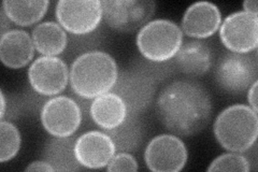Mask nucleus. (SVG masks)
<instances>
[{"label": "nucleus", "mask_w": 258, "mask_h": 172, "mask_svg": "<svg viewBox=\"0 0 258 172\" xmlns=\"http://www.w3.org/2000/svg\"><path fill=\"white\" fill-rule=\"evenodd\" d=\"M213 133L217 142L226 151L247 152L257 140V112L247 104L229 105L215 119Z\"/></svg>", "instance_id": "7ed1b4c3"}, {"label": "nucleus", "mask_w": 258, "mask_h": 172, "mask_svg": "<svg viewBox=\"0 0 258 172\" xmlns=\"http://www.w3.org/2000/svg\"><path fill=\"white\" fill-rule=\"evenodd\" d=\"M106 169L109 172L137 171L139 169V165L135 156H133L131 153L117 152L109 161Z\"/></svg>", "instance_id": "b1692460"}, {"label": "nucleus", "mask_w": 258, "mask_h": 172, "mask_svg": "<svg viewBox=\"0 0 258 172\" xmlns=\"http://www.w3.org/2000/svg\"><path fill=\"white\" fill-rule=\"evenodd\" d=\"M258 77L256 53L238 54L228 52L217 62L214 80L222 91L241 94L247 91Z\"/></svg>", "instance_id": "39448f33"}, {"label": "nucleus", "mask_w": 258, "mask_h": 172, "mask_svg": "<svg viewBox=\"0 0 258 172\" xmlns=\"http://www.w3.org/2000/svg\"><path fill=\"white\" fill-rule=\"evenodd\" d=\"M220 39L229 52L248 54L258 46V14L245 11L233 12L220 26Z\"/></svg>", "instance_id": "9d476101"}, {"label": "nucleus", "mask_w": 258, "mask_h": 172, "mask_svg": "<svg viewBox=\"0 0 258 172\" xmlns=\"http://www.w3.org/2000/svg\"><path fill=\"white\" fill-rule=\"evenodd\" d=\"M40 121L45 132L52 137H72L82 122V111L72 98L55 96L43 104Z\"/></svg>", "instance_id": "9b49d317"}, {"label": "nucleus", "mask_w": 258, "mask_h": 172, "mask_svg": "<svg viewBox=\"0 0 258 172\" xmlns=\"http://www.w3.org/2000/svg\"><path fill=\"white\" fill-rule=\"evenodd\" d=\"M116 153L112 138L103 132L90 130L81 135L75 142V155L83 168L102 169Z\"/></svg>", "instance_id": "ddd939ff"}, {"label": "nucleus", "mask_w": 258, "mask_h": 172, "mask_svg": "<svg viewBox=\"0 0 258 172\" xmlns=\"http://www.w3.org/2000/svg\"><path fill=\"white\" fill-rule=\"evenodd\" d=\"M75 142L72 137L57 138L48 140L43 149V159L55 171H79L83 167L78 162L75 155Z\"/></svg>", "instance_id": "6ab92c4d"}, {"label": "nucleus", "mask_w": 258, "mask_h": 172, "mask_svg": "<svg viewBox=\"0 0 258 172\" xmlns=\"http://www.w3.org/2000/svg\"><path fill=\"white\" fill-rule=\"evenodd\" d=\"M119 75L117 64L103 51H88L78 56L69 70L70 86L79 97L95 99L111 92Z\"/></svg>", "instance_id": "f03ea898"}, {"label": "nucleus", "mask_w": 258, "mask_h": 172, "mask_svg": "<svg viewBox=\"0 0 258 172\" xmlns=\"http://www.w3.org/2000/svg\"><path fill=\"white\" fill-rule=\"evenodd\" d=\"M106 132L114 142L116 152H136L143 141V126L139 117L127 116L118 127Z\"/></svg>", "instance_id": "412c9836"}, {"label": "nucleus", "mask_w": 258, "mask_h": 172, "mask_svg": "<svg viewBox=\"0 0 258 172\" xmlns=\"http://www.w3.org/2000/svg\"><path fill=\"white\" fill-rule=\"evenodd\" d=\"M32 41L36 51L42 56H57L66 50L68 36L58 23L47 21L40 23L32 30Z\"/></svg>", "instance_id": "a211bd4d"}, {"label": "nucleus", "mask_w": 258, "mask_h": 172, "mask_svg": "<svg viewBox=\"0 0 258 172\" xmlns=\"http://www.w3.org/2000/svg\"><path fill=\"white\" fill-rule=\"evenodd\" d=\"M156 114L164 127L175 136H195L211 121L213 105L207 88L191 79L175 80L158 94Z\"/></svg>", "instance_id": "f257e3e1"}, {"label": "nucleus", "mask_w": 258, "mask_h": 172, "mask_svg": "<svg viewBox=\"0 0 258 172\" xmlns=\"http://www.w3.org/2000/svg\"><path fill=\"white\" fill-rule=\"evenodd\" d=\"M188 152L179 136L158 135L151 139L144 151L147 167L154 172H179L186 166Z\"/></svg>", "instance_id": "1a4fd4ad"}, {"label": "nucleus", "mask_w": 258, "mask_h": 172, "mask_svg": "<svg viewBox=\"0 0 258 172\" xmlns=\"http://www.w3.org/2000/svg\"><path fill=\"white\" fill-rule=\"evenodd\" d=\"M243 7V11L247 13H252V14H257V2L256 0H246V2L243 3L242 5Z\"/></svg>", "instance_id": "cd10ccee"}, {"label": "nucleus", "mask_w": 258, "mask_h": 172, "mask_svg": "<svg viewBox=\"0 0 258 172\" xmlns=\"http://www.w3.org/2000/svg\"><path fill=\"white\" fill-rule=\"evenodd\" d=\"M222 24V13L215 4L197 2L185 10L181 29L183 35L192 39H207L215 35Z\"/></svg>", "instance_id": "4468645a"}, {"label": "nucleus", "mask_w": 258, "mask_h": 172, "mask_svg": "<svg viewBox=\"0 0 258 172\" xmlns=\"http://www.w3.org/2000/svg\"><path fill=\"white\" fill-rule=\"evenodd\" d=\"M56 20L72 35L84 36L93 32L102 20L100 0H59L55 8Z\"/></svg>", "instance_id": "6e6552de"}, {"label": "nucleus", "mask_w": 258, "mask_h": 172, "mask_svg": "<svg viewBox=\"0 0 258 172\" xmlns=\"http://www.w3.org/2000/svg\"><path fill=\"white\" fill-rule=\"evenodd\" d=\"M25 171H47V172H53L55 169L45 161L44 159L42 160H36L30 162L29 165L25 168Z\"/></svg>", "instance_id": "393cba45"}, {"label": "nucleus", "mask_w": 258, "mask_h": 172, "mask_svg": "<svg viewBox=\"0 0 258 172\" xmlns=\"http://www.w3.org/2000/svg\"><path fill=\"white\" fill-rule=\"evenodd\" d=\"M183 43V32L174 22L167 19L152 20L138 31L136 44L147 61L155 64L174 59Z\"/></svg>", "instance_id": "20e7f679"}, {"label": "nucleus", "mask_w": 258, "mask_h": 172, "mask_svg": "<svg viewBox=\"0 0 258 172\" xmlns=\"http://www.w3.org/2000/svg\"><path fill=\"white\" fill-rule=\"evenodd\" d=\"M35 45L31 35L22 29H10L0 38V60L6 67L21 69L34 59Z\"/></svg>", "instance_id": "2eb2a0df"}, {"label": "nucleus", "mask_w": 258, "mask_h": 172, "mask_svg": "<svg viewBox=\"0 0 258 172\" xmlns=\"http://www.w3.org/2000/svg\"><path fill=\"white\" fill-rule=\"evenodd\" d=\"M208 171H251V161L244 155L236 152H228L220 155L212 160L207 169Z\"/></svg>", "instance_id": "5701e85b"}, {"label": "nucleus", "mask_w": 258, "mask_h": 172, "mask_svg": "<svg viewBox=\"0 0 258 172\" xmlns=\"http://www.w3.org/2000/svg\"><path fill=\"white\" fill-rule=\"evenodd\" d=\"M102 19L109 27L119 32L140 30L152 21L156 3L150 0H103Z\"/></svg>", "instance_id": "0eeeda50"}, {"label": "nucleus", "mask_w": 258, "mask_h": 172, "mask_svg": "<svg viewBox=\"0 0 258 172\" xmlns=\"http://www.w3.org/2000/svg\"><path fill=\"white\" fill-rule=\"evenodd\" d=\"M112 92L125 101L128 116L140 117L154 101L156 80L141 69L124 70L118 75Z\"/></svg>", "instance_id": "423d86ee"}, {"label": "nucleus", "mask_w": 258, "mask_h": 172, "mask_svg": "<svg viewBox=\"0 0 258 172\" xmlns=\"http://www.w3.org/2000/svg\"><path fill=\"white\" fill-rule=\"evenodd\" d=\"M257 87L258 81H255L247 89V102L255 112H257Z\"/></svg>", "instance_id": "a878e982"}, {"label": "nucleus", "mask_w": 258, "mask_h": 172, "mask_svg": "<svg viewBox=\"0 0 258 172\" xmlns=\"http://www.w3.org/2000/svg\"><path fill=\"white\" fill-rule=\"evenodd\" d=\"M0 96H2V111H0V118H2V120H5V114L7 112V99L3 89L2 93H0Z\"/></svg>", "instance_id": "c85d7f7f"}, {"label": "nucleus", "mask_w": 258, "mask_h": 172, "mask_svg": "<svg viewBox=\"0 0 258 172\" xmlns=\"http://www.w3.org/2000/svg\"><path fill=\"white\" fill-rule=\"evenodd\" d=\"M48 6V0H5L2 9L12 23L27 27L43 19Z\"/></svg>", "instance_id": "aec40b11"}, {"label": "nucleus", "mask_w": 258, "mask_h": 172, "mask_svg": "<svg viewBox=\"0 0 258 172\" xmlns=\"http://www.w3.org/2000/svg\"><path fill=\"white\" fill-rule=\"evenodd\" d=\"M28 81L37 94L53 97L66 89L69 69L67 64L57 56H40L30 65Z\"/></svg>", "instance_id": "f8f14e48"}, {"label": "nucleus", "mask_w": 258, "mask_h": 172, "mask_svg": "<svg viewBox=\"0 0 258 172\" xmlns=\"http://www.w3.org/2000/svg\"><path fill=\"white\" fill-rule=\"evenodd\" d=\"M90 114L97 126L104 130H111L124 123L128 111L125 101L111 91L93 99Z\"/></svg>", "instance_id": "f3484780"}, {"label": "nucleus", "mask_w": 258, "mask_h": 172, "mask_svg": "<svg viewBox=\"0 0 258 172\" xmlns=\"http://www.w3.org/2000/svg\"><path fill=\"white\" fill-rule=\"evenodd\" d=\"M22 137L19 128L9 121L0 122V162L12 160L19 154Z\"/></svg>", "instance_id": "4be33fe9"}, {"label": "nucleus", "mask_w": 258, "mask_h": 172, "mask_svg": "<svg viewBox=\"0 0 258 172\" xmlns=\"http://www.w3.org/2000/svg\"><path fill=\"white\" fill-rule=\"evenodd\" d=\"M0 26H2V35L7 32L8 30H10V26H11V21L8 19V16L6 15L5 11L2 9V12H0Z\"/></svg>", "instance_id": "bb28decb"}, {"label": "nucleus", "mask_w": 258, "mask_h": 172, "mask_svg": "<svg viewBox=\"0 0 258 172\" xmlns=\"http://www.w3.org/2000/svg\"><path fill=\"white\" fill-rule=\"evenodd\" d=\"M174 63L184 75L192 78L201 77L212 67V50L203 40H187L182 43L179 52L174 56Z\"/></svg>", "instance_id": "dca6fc26"}]
</instances>
